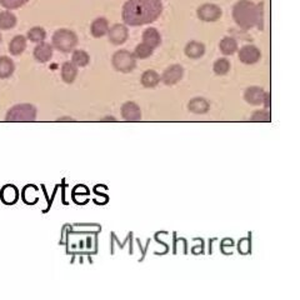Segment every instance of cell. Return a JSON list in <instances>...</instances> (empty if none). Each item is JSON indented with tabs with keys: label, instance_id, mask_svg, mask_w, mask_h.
Segmentation results:
<instances>
[{
	"label": "cell",
	"instance_id": "obj_1",
	"mask_svg": "<svg viewBox=\"0 0 300 300\" xmlns=\"http://www.w3.org/2000/svg\"><path fill=\"white\" fill-rule=\"evenodd\" d=\"M163 13L161 0H128L123 7V20L130 26L150 24Z\"/></svg>",
	"mask_w": 300,
	"mask_h": 300
},
{
	"label": "cell",
	"instance_id": "obj_2",
	"mask_svg": "<svg viewBox=\"0 0 300 300\" xmlns=\"http://www.w3.org/2000/svg\"><path fill=\"white\" fill-rule=\"evenodd\" d=\"M233 18L242 29H251L254 26L263 28V4L240 0L233 8Z\"/></svg>",
	"mask_w": 300,
	"mask_h": 300
},
{
	"label": "cell",
	"instance_id": "obj_3",
	"mask_svg": "<svg viewBox=\"0 0 300 300\" xmlns=\"http://www.w3.org/2000/svg\"><path fill=\"white\" fill-rule=\"evenodd\" d=\"M78 44L77 34L69 29H59L53 34V47L56 50L69 53L74 50Z\"/></svg>",
	"mask_w": 300,
	"mask_h": 300
},
{
	"label": "cell",
	"instance_id": "obj_4",
	"mask_svg": "<svg viewBox=\"0 0 300 300\" xmlns=\"http://www.w3.org/2000/svg\"><path fill=\"white\" fill-rule=\"evenodd\" d=\"M37 119V108L31 104H18L7 113V121H34Z\"/></svg>",
	"mask_w": 300,
	"mask_h": 300
},
{
	"label": "cell",
	"instance_id": "obj_5",
	"mask_svg": "<svg viewBox=\"0 0 300 300\" xmlns=\"http://www.w3.org/2000/svg\"><path fill=\"white\" fill-rule=\"evenodd\" d=\"M112 61L115 70L120 73L133 72L135 65H137V58H135L133 53L128 50H118L113 55Z\"/></svg>",
	"mask_w": 300,
	"mask_h": 300
},
{
	"label": "cell",
	"instance_id": "obj_6",
	"mask_svg": "<svg viewBox=\"0 0 300 300\" xmlns=\"http://www.w3.org/2000/svg\"><path fill=\"white\" fill-rule=\"evenodd\" d=\"M221 14H223V12H221V9L218 5L209 4V3H208V4L200 5L198 10H196V15H198L200 20L208 21V23H210V21H217L218 19H220Z\"/></svg>",
	"mask_w": 300,
	"mask_h": 300
},
{
	"label": "cell",
	"instance_id": "obj_7",
	"mask_svg": "<svg viewBox=\"0 0 300 300\" xmlns=\"http://www.w3.org/2000/svg\"><path fill=\"white\" fill-rule=\"evenodd\" d=\"M108 37H109V42L114 45H121L128 40L129 31L128 28L123 24H115L112 28L108 30Z\"/></svg>",
	"mask_w": 300,
	"mask_h": 300
},
{
	"label": "cell",
	"instance_id": "obj_8",
	"mask_svg": "<svg viewBox=\"0 0 300 300\" xmlns=\"http://www.w3.org/2000/svg\"><path fill=\"white\" fill-rule=\"evenodd\" d=\"M184 74V69L179 64H173V65L168 66L163 73V77L160 80H163L164 84L166 85H175L182 80Z\"/></svg>",
	"mask_w": 300,
	"mask_h": 300
},
{
	"label": "cell",
	"instance_id": "obj_9",
	"mask_svg": "<svg viewBox=\"0 0 300 300\" xmlns=\"http://www.w3.org/2000/svg\"><path fill=\"white\" fill-rule=\"evenodd\" d=\"M260 50L255 47V45H244L242 49L239 50V59L242 63L248 64H255L260 60Z\"/></svg>",
	"mask_w": 300,
	"mask_h": 300
},
{
	"label": "cell",
	"instance_id": "obj_10",
	"mask_svg": "<svg viewBox=\"0 0 300 300\" xmlns=\"http://www.w3.org/2000/svg\"><path fill=\"white\" fill-rule=\"evenodd\" d=\"M121 115L126 121H139L142 119V112L138 104L128 102L121 107Z\"/></svg>",
	"mask_w": 300,
	"mask_h": 300
},
{
	"label": "cell",
	"instance_id": "obj_11",
	"mask_svg": "<svg viewBox=\"0 0 300 300\" xmlns=\"http://www.w3.org/2000/svg\"><path fill=\"white\" fill-rule=\"evenodd\" d=\"M53 56V47L48 43L42 42L35 47L34 49V58L39 63H47Z\"/></svg>",
	"mask_w": 300,
	"mask_h": 300
},
{
	"label": "cell",
	"instance_id": "obj_12",
	"mask_svg": "<svg viewBox=\"0 0 300 300\" xmlns=\"http://www.w3.org/2000/svg\"><path fill=\"white\" fill-rule=\"evenodd\" d=\"M264 89L260 86H249V88L245 90L244 93V99L247 100V103H249L251 105H260L263 104V98H264Z\"/></svg>",
	"mask_w": 300,
	"mask_h": 300
},
{
	"label": "cell",
	"instance_id": "obj_13",
	"mask_svg": "<svg viewBox=\"0 0 300 300\" xmlns=\"http://www.w3.org/2000/svg\"><path fill=\"white\" fill-rule=\"evenodd\" d=\"M109 30V23L105 18H96L95 20L91 23L90 33L94 38H102L108 34Z\"/></svg>",
	"mask_w": 300,
	"mask_h": 300
},
{
	"label": "cell",
	"instance_id": "obj_14",
	"mask_svg": "<svg viewBox=\"0 0 300 300\" xmlns=\"http://www.w3.org/2000/svg\"><path fill=\"white\" fill-rule=\"evenodd\" d=\"M143 43L148 44L149 47L154 48L159 47L161 43V37L159 34V31L155 28H148L145 29L144 33H143Z\"/></svg>",
	"mask_w": 300,
	"mask_h": 300
},
{
	"label": "cell",
	"instance_id": "obj_15",
	"mask_svg": "<svg viewBox=\"0 0 300 300\" xmlns=\"http://www.w3.org/2000/svg\"><path fill=\"white\" fill-rule=\"evenodd\" d=\"M205 47L203 43L190 42L185 47V55L190 59H199L204 55Z\"/></svg>",
	"mask_w": 300,
	"mask_h": 300
},
{
	"label": "cell",
	"instance_id": "obj_16",
	"mask_svg": "<svg viewBox=\"0 0 300 300\" xmlns=\"http://www.w3.org/2000/svg\"><path fill=\"white\" fill-rule=\"evenodd\" d=\"M26 49V38L24 35H17L12 39L9 44V51L12 55H20Z\"/></svg>",
	"mask_w": 300,
	"mask_h": 300
},
{
	"label": "cell",
	"instance_id": "obj_17",
	"mask_svg": "<svg viewBox=\"0 0 300 300\" xmlns=\"http://www.w3.org/2000/svg\"><path fill=\"white\" fill-rule=\"evenodd\" d=\"M15 64L9 56H0V79H7L13 75Z\"/></svg>",
	"mask_w": 300,
	"mask_h": 300
},
{
	"label": "cell",
	"instance_id": "obj_18",
	"mask_svg": "<svg viewBox=\"0 0 300 300\" xmlns=\"http://www.w3.org/2000/svg\"><path fill=\"white\" fill-rule=\"evenodd\" d=\"M0 198L4 204H14L18 200V189L14 185H5L2 189V193H0Z\"/></svg>",
	"mask_w": 300,
	"mask_h": 300
},
{
	"label": "cell",
	"instance_id": "obj_19",
	"mask_svg": "<svg viewBox=\"0 0 300 300\" xmlns=\"http://www.w3.org/2000/svg\"><path fill=\"white\" fill-rule=\"evenodd\" d=\"M17 25V17L9 10L0 13V30H10Z\"/></svg>",
	"mask_w": 300,
	"mask_h": 300
},
{
	"label": "cell",
	"instance_id": "obj_20",
	"mask_svg": "<svg viewBox=\"0 0 300 300\" xmlns=\"http://www.w3.org/2000/svg\"><path fill=\"white\" fill-rule=\"evenodd\" d=\"M188 108L194 114H205L209 110V103L204 98H194L190 100Z\"/></svg>",
	"mask_w": 300,
	"mask_h": 300
},
{
	"label": "cell",
	"instance_id": "obj_21",
	"mask_svg": "<svg viewBox=\"0 0 300 300\" xmlns=\"http://www.w3.org/2000/svg\"><path fill=\"white\" fill-rule=\"evenodd\" d=\"M78 75V66L70 61H66L61 65V78L68 84H72Z\"/></svg>",
	"mask_w": 300,
	"mask_h": 300
},
{
	"label": "cell",
	"instance_id": "obj_22",
	"mask_svg": "<svg viewBox=\"0 0 300 300\" xmlns=\"http://www.w3.org/2000/svg\"><path fill=\"white\" fill-rule=\"evenodd\" d=\"M140 82L145 88H154L160 82V75L155 70H147V72L143 73Z\"/></svg>",
	"mask_w": 300,
	"mask_h": 300
},
{
	"label": "cell",
	"instance_id": "obj_23",
	"mask_svg": "<svg viewBox=\"0 0 300 300\" xmlns=\"http://www.w3.org/2000/svg\"><path fill=\"white\" fill-rule=\"evenodd\" d=\"M219 48H220V51L224 55H233L235 51L238 50V43L234 38L225 37L220 40Z\"/></svg>",
	"mask_w": 300,
	"mask_h": 300
},
{
	"label": "cell",
	"instance_id": "obj_24",
	"mask_svg": "<svg viewBox=\"0 0 300 300\" xmlns=\"http://www.w3.org/2000/svg\"><path fill=\"white\" fill-rule=\"evenodd\" d=\"M89 61H90V56H89V54L86 53V51L74 50V53H73V56H72V63L74 64V65L83 68L88 65Z\"/></svg>",
	"mask_w": 300,
	"mask_h": 300
},
{
	"label": "cell",
	"instance_id": "obj_25",
	"mask_svg": "<svg viewBox=\"0 0 300 300\" xmlns=\"http://www.w3.org/2000/svg\"><path fill=\"white\" fill-rule=\"evenodd\" d=\"M45 37H47V33H45L44 29L40 28V26H34V28H31L30 30L28 31V39L33 43H38V44L44 42Z\"/></svg>",
	"mask_w": 300,
	"mask_h": 300
},
{
	"label": "cell",
	"instance_id": "obj_26",
	"mask_svg": "<svg viewBox=\"0 0 300 300\" xmlns=\"http://www.w3.org/2000/svg\"><path fill=\"white\" fill-rule=\"evenodd\" d=\"M153 48L149 47V45L145 44V43H142V44L137 45V48H135L134 56L137 59H147L153 55Z\"/></svg>",
	"mask_w": 300,
	"mask_h": 300
},
{
	"label": "cell",
	"instance_id": "obj_27",
	"mask_svg": "<svg viewBox=\"0 0 300 300\" xmlns=\"http://www.w3.org/2000/svg\"><path fill=\"white\" fill-rule=\"evenodd\" d=\"M213 70H214V73L217 75H225L226 73L230 70V63H229L228 59L220 58L214 63V65H213Z\"/></svg>",
	"mask_w": 300,
	"mask_h": 300
},
{
	"label": "cell",
	"instance_id": "obj_28",
	"mask_svg": "<svg viewBox=\"0 0 300 300\" xmlns=\"http://www.w3.org/2000/svg\"><path fill=\"white\" fill-rule=\"evenodd\" d=\"M29 0H0V5L7 10H14L25 5Z\"/></svg>",
	"mask_w": 300,
	"mask_h": 300
},
{
	"label": "cell",
	"instance_id": "obj_29",
	"mask_svg": "<svg viewBox=\"0 0 300 300\" xmlns=\"http://www.w3.org/2000/svg\"><path fill=\"white\" fill-rule=\"evenodd\" d=\"M272 119V115H270L269 112L266 110H256V112L253 113L250 120L251 121H270Z\"/></svg>",
	"mask_w": 300,
	"mask_h": 300
},
{
	"label": "cell",
	"instance_id": "obj_30",
	"mask_svg": "<svg viewBox=\"0 0 300 300\" xmlns=\"http://www.w3.org/2000/svg\"><path fill=\"white\" fill-rule=\"evenodd\" d=\"M270 99H272V96H270V93H264V98H263V104L264 107L266 108H270V104H272V102H270Z\"/></svg>",
	"mask_w": 300,
	"mask_h": 300
},
{
	"label": "cell",
	"instance_id": "obj_31",
	"mask_svg": "<svg viewBox=\"0 0 300 300\" xmlns=\"http://www.w3.org/2000/svg\"><path fill=\"white\" fill-rule=\"evenodd\" d=\"M103 121H117V119H115L114 117H108V118H105Z\"/></svg>",
	"mask_w": 300,
	"mask_h": 300
},
{
	"label": "cell",
	"instance_id": "obj_32",
	"mask_svg": "<svg viewBox=\"0 0 300 300\" xmlns=\"http://www.w3.org/2000/svg\"><path fill=\"white\" fill-rule=\"evenodd\" d=\"M58 121H73L72 118H59Z\"/></svg>",
	"mask_w": 300,
	"mask_h": 300
},
{
	"label": "cell",
	"instance_id": "obj_33",
	"mask_svg": "<svg viewBox=\"0 0 300 300\" xmlns=\"http://www.w3.org/2000/svg\"><path fill=\"white\" fill-rule=\"evenodd\" d=\"M0 43H2V34H0Z\"/></svg>",
	"mask_w": 300,
	"mask_h": 300
}]
</instances>
